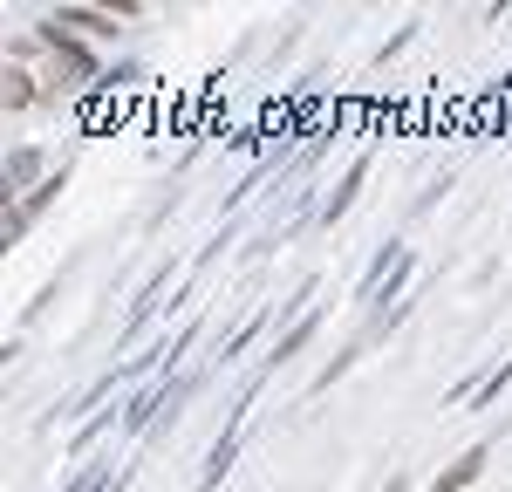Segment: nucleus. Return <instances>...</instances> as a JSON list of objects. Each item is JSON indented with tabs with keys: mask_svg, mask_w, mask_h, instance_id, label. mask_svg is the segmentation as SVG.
Listing matches in <instances>:
<instances>
[{
	"mask_svg": "<svg viewBox=\"0 0 512 492\" xmlns=\"http://www.w3.org/2000/svg\"><path fill=\"white\" fill-rule=\"evenodd\" d=\"M35 171H41V151H14V158H7V192H21Z\"/></svg>",
	"mask_w": 512,
	"mask_h": 492,
	"instance_id": "nucleus-3",
	"label": "nucleus"
},
{
	"mask_svg": "<svg viewBox=\"0 0 512 492\" xmlns=\"http://www.w3.org/2000/svg\"><path fill=\"white\" fill-rule=\"evenodd\" d=\"M308 335H315V315H308V322H294V328H287V335L274 342V363H287V356H294V349H301Z\"/></svg>",
	"mask_w": 512,
	"mask_h": 492,
	"instance_id": "nucleus-5",
	"label": "nucleus"
},
{
	"mask_svg": "<svg viewBox=\"0 0 512 492\" xmlns=\"http://www.w3.org/2000/svg\"><path fill=\"white\" fill-rule=\"evenodd\" d=\"M478 472H485V445H472L465 458H458V465H451V472H437V486H431V492H465Z\"/></svg>",
	"mask_w": 512,
	"mask_h": 492,
	"instance_id": "nucleus-1",
	"label": "nucleus"
},
{
	"mask_svg": "<svg viewBox=\"0 0 512 492\" xmlns=\"http://www.w3.org/2000/svg\"><path fill=\"white\" fill-rule=\"evenodd\" d=\"M233 451H239V417L226 424V438H219V445H212V458H205V492H212L219 479H226V465H233Z\"/></svg>",
	"mask_w": 512,
	"mask_h": 492,
	"instance_id": "nucleus-2",
	"label": "nucleus"
},
{
	"mask_svg": "<svg viewBox=\"0 0 512 492\" xmlns=\"http://www.w3.org/2000/svg\"><path fill=\"white\" fill-rule=\"evenodd\" d=\"M355 185H362V164H349V178H342V192H335V199H328V219H342V212H349Z\"/></svg>",
	"mask_w": 512,
	"mask_h": 492,
	"instance_id": "nucleus-6",
	"label": "nucleus"
},
{
	"mask_svg": "<svg viewBox=\"0 0 512 492\" xmlns=\"http://www.w3.org/2000/svg\"><path fill=\"white\" fill-rule=\"evenodd\" d=\"M35 103V76L28 69H7V110H28Z\"/></svg>",
	"mask_w": 512,
	"mask_h": 492,
	"instance_id": "nucleus-4",
	"label": "nucleus"
},
{
	"mask_svg": "<svg viewBox=\"0 0 512 492\" xmlns=\"http://www.w3.org/2000/svg\"><path fill=\"white\" fill-rule=\"evenodd\" d=\"M96 486H103V472H96V465H82V479H76L69 492H96Z\"/></svg>",
	"mask_w": 512,
	"mask_h": 492,
	"instance_id": "nucleus-7",
	"label": "nucleus"
}]
</instances>
